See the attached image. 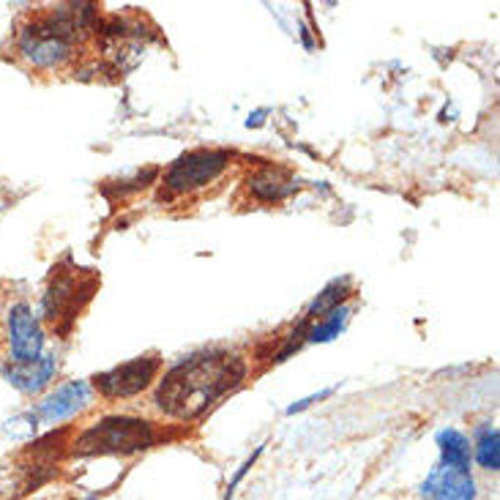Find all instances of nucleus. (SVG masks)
Wrapping results in <instances>:
<instances>
[{"mask_svg": "<svg viewBox=\"0 0 500 500\" xmlns=\"http://www.w3.org/2000/svg\"><path fill=\"white\" fill-rule=\"evenodd\" d=\"M246 377V364L235 353L205 350L175 364L159 383L154 405L178 421L195 418L208 410L222 394L241 385Z\"/></svg>", "mask_w": 500, "mask_h": 500, "instance_id": "1", "label": "nucleus"}, {"mask_svg": "<svg viewBox=\"0 0 500 500\" xmlns=\"http://www.w3.org/2000/svg\"><path fill=\"white\" fill-rule=\"evenodd\" d=\"M94 15V6H58L42 12L20 28L17 55L39 72L61 69L75 55L77 39Z\"/></svg>", "mask_w": 500, "mask_h": 500, "instance_id": "2", "label": "nucleus"}, {"mask_svg": "<svg viewBox=\"0 0 500 500\" xmlns=\"http://www.w3.org/2000/svg\"><path fill=\"white\" fill-rule=\"evenodd\" d=\"M162 432L145 421V418H132V415H107L102 421H94L85 426L75 440L72 451L80 456H99V454H140L148 451L159 443Z\"/></svg>", "mask_w": 500, "mask_h": 500, "instance_id": "3", "label": "nucleus"}, {"mask_svg": "<svg viewBox=\"0 0 500 500\" xmlns=\"http://www.w3.org/2000/svg\"><path fill=\"white\" fill-rule=\"evenodd\" d=\"M230 162H233V154L222 148H200V151L181 154L165 175V189L173 197L205 189L230 167Z\"/></svg>", "mask_w": 500, "mask_h": 500, "instance_id": "4", "label": "nucleus"}, {"mask_svg": "<svg viewBox=\"0 0 500 500\" xmlns=\"http://www.w3.org/2000/svg\"><path fill=\"white\" fill-rule=\"evenodd\" d=\"M6 345L12 364L28 366L47 353V334L39 312L28 301H15L6 309Z\"/></svg>", "mask_w": 500, "mask_h": 500, "instance_id": "5", "label": "nucleus"}, {"mask_svg": "<svg viewBox=\"0 0 500 500\" xmlns=\"http://www.w3.org/2000/svg\"><path fill=\"white\" fill-rule=\"evenodd\" d=\"M159 369H162V358L156 353L140 355L135 361L118 364L113 369L96 375L94 391H99V396H105V399H132L154 385Z\"/></svg>", "mask_w": 500, "mask_h": 500, "instance_id": "6", "label": "nucleus"}, {"mask_svg": "<svg viewBox=\"0 0 500 500\" xmlns=\"http://www.w3.org/2000/svg\"><path fill=\"white\" fill-rule=\"evenodd\" d=\"M94 405V385L88 380H69L47 391L31 410L36 413L39 424L61 426Z\"/></svg>", "mask_w": 500, "mask_h": 500, "instance_id": "7", "label": "nucleus"}, {"mask_svg": "<svg viewBox=\"0 0 500 500\" xmlns=\"http://www.w3.org/2000/svg\"><path fill=\"white\" fill-rule=\"evenodd\" d=\"M421 500H478V484L470 467L435 465L418 486Z\"/></svg>", "mask_w": 500, "mask_h": 500, "instance_id": "8", "label": "nucleus"}, {"mask_svg": "<svg viewBox=\"0 0 500 500\" xmlns=\"http://www.w3.org/2000/svg\"><path fill=\"white\" fill-rule=\"evenodd\" d=\"M58 375V355L55 353H45L36 364L20 366V364H0V377H4L9 385H15L20 394L25 396H39L50 388V383Z\"/></svg>", "mask_w": 500, "mask_h": 500, "instance_id": "9", "label": "nucleus"}, {"mask_svg": "<svg viewBox=\"0 0 500 500\" xmlns=\"http://www.w3.org/2000/svg\"><path fill=\"white\" fill-rule=\"evenodd\" d=\"M77 279L75 276H58L45 298H42V315L50 320V323H58L61 317H75L80 312V304H77Z\"/></svg>", "mask_w": 500, "mask_h": 500, "instance_id": "10", "label": "nucleus"}, {"mask_svg": "<svg viewBox=\"0 0 500 500\" xmlns=\"http://www.w3.org/2000/svg\"><path fill=\"white\" fill-rule=\"evenodd\" d=\"M470 456L475 465L486 473L500 470V432L495 424H475L473 437H470Z\"/></svg>", "mask_w": 500, "mask_h": 500, "instance_id": "11", "label": "nucleus"}, {"mask_svg": "<svg viewBox=\"0 0 500 500\" xmlns=\"http://www.w3.org/2000/svg\"><path fill=\"white\" fill-rule=\"evenodd\" d=\"M249 189H252V195H255L260 203H276V200L287 197V195H290L293 189H298V186L290 181V175H287L282 167L265 165L260 173H255V175L249 178Z\"/></svg>", "mask_w": 500, "mask_h": 500, "instance_id": "12", "label": "nucleus"}, {"mask_svg": "<svg viewBox=\"0 0 500 500\" xmlns=\"http://www.w3.org/2000/svg\"><path fill=\"white\" fill-rule=\"evenodd\" d=\"M437 451H440V462L445 467H470V437L456 429V426H445L435 435Z\"/></svg>", "mask_w": 500, "mask_h": 500, "instance_id": "13", "label": "nucleus"}, {"mask_svg": "<svg viewBox=\"0 0 500 500\" xmlns=\"http://www.w3.org/2000/svg\"><path fill=\"white\" fill-rule=\"evenodd\" d=\"M350 315H353V306H350V304H342V306L325 312L323 317H317V320L306 328V342H309V345L334 342L339 334H345V328H347V323H350Z\"/></svg>", "mask_w": 500, "mask_h": 500, "instance_id": "14", "label": "nucleus"}, {"mask_svg": "<svg viewBox=\"0 0 500 500\" xmlns=\"http://www.w3.org/2000/svg\"><path fill=\"white\" fill-rule=\"evenodd\" d=\"M353 293H355V290H353V279H350V276H339V279L328 282V285L315 295V301L306 306V317H304V320L323 317L325 312H331V309L342 306Z\"/></svg>", "mask_w": 500, "mask_h": 500, "instance_id": "15", "label": "nucleus"}, {"mask_svg": "<svg viewBox=\"0 0 500 500\" xmlns=\"http://www.w3.org/2000/svg\"><path fill=\"white\" fill-rule=\"evenodd\" d=\"M4 432H6L9 437H15V440H31V437H36V432H39V418H36L34 410H25V413L15 415L12 421H6Z\"/></svg>", "mask_w": 500, "mask_h": 500, "instance_id": "16", "label": "nucleus"}, {"mask_svg": "<svg viewBox=\"0 0 500 500\" xmlns=\"http://www.w3.org/2000/svg\"><path fill=\"white\" fill-rule=\"evenodd\" d=\"M336 391V385H328V388H323V391H317V394H309V396H304V399H298V402H293L285 413L287 415H295V413H304V410H309L312 405H317V402H323V399H328L331 394Z\"/></svg>", "mask_w": 500, "mask_h": 500, "instance_id": "17", "label": "nucleus"}, {"mask_svg": "<svg viewBox=\"0 0 500 500\" xmlns=\"http://www.w3.org/2000/svg\"><path fill=\"white\" fill-rule=\"evenodd\" d=\"M263 448H265V445H257V448H255V454H252V456H249V459H246V462H244V465L238 467V470H235L233 481H230V486H227V500L233 497V492H235V486H238V484L244 481V475H246V473H249V470L255 467V462H257V456L263 454Z\"/></svg>", "mask_w": 500, "mask_h": 500, "instance_id": "18", "label": "nucleus"}, {"mask_svg": "<svg viewBox=\"0 0 500 500\" xmlns=\"http://www.w3.org/2000/svg\"><path fill=\"white\" fill-rule=\"evenodd\" d=\"M265 115H268V110H257V113H252V115L246 118V126H249V129H257V126H263Z\"/></svg>", "mask_w": 500, "mask_h": 500, "instance_id": "19", "label": "nucleus"}, {"mask_svg": "<svg viewBox=\"0 0 500 500\" xmlns=\"http://www.w3.org/2000/svg\"><path fill=\"white\" fill-rule=\"evenodd\" d=\"M301 42H304V47H306V50H315V42L309 39V31H306V25H301Z\"/></svg>", "mask_w": 500, "mask_h": 500, "instance_id": "20", "label": "nucleus"}, {"mask_svg": "<svg viewBox=\"0 0 500 500\" xmlns=\"http://www.w3.org/2000/svg\"><path fill=\"white\" fill-rule=\"evenodd\" d=\"M80 500H99V495H88V497H80Z\"/></svg>", "mask_w": 500, "mask_h": 500, "instance_id": "21", "label": "nucleus"}]
</instances>
